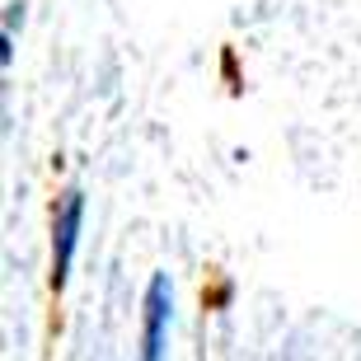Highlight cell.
I'll list each match as a JSON object with an SVG mask.
<instances>
[{"mask_svg": "<svg viewBox=\"0 0 361 361\" xmlns=\"http://www.w3.org/2000/svg\"><path fill=\"white\" fill-rule=\"evenodd\" d=\"M169 324H174V281L169 272H155L141 300V357L136 361H164L169 357Z\"/></svg>", "mask_w": 361, "mask_h": 361, "instance_id": "obj_2", "label": "cell"}, {"mask_svg": "<svg viewBox=\"0 0 361 361\" xmlns=\"http://www.w3.org/2000/svg\"><path fill=\"white\" fill-rule=\"evenodd\" d=\"M24 28V0H14L10 10H5V38H0V61L10 66L14 61V33Z\"/></svg>", "mask_w": 361, "mask_h": 361, "instance_id": "obj_3", "label": "cell"}, {"mask_svg": "<svg viewBox=\"0 0 361 361\" xmlns=\"http://www.w3.org/2000/svg\"><path fill=\"white\" fill-rule=\"evenodd\" d=\"M80 230H85V192L66 188L52 207V291L61 295L71 281V263L80 249Z\"/></svg>", "mask_w": 361, "mask_h": 361, "instance_id": "obj_1", "label": "cell"}]
</instances>
